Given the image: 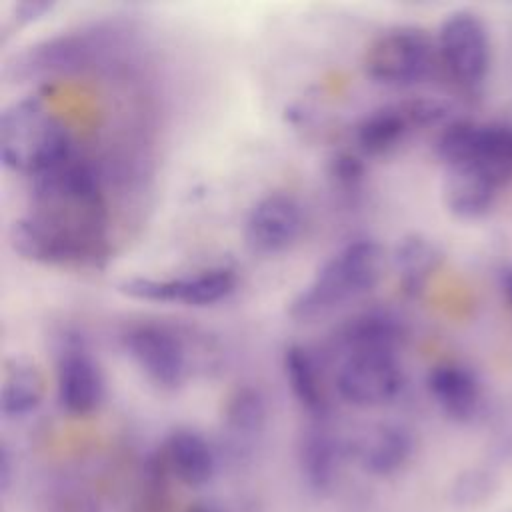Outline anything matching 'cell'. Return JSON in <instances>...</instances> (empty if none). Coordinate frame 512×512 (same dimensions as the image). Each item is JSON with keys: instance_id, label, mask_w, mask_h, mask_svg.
Segmentation results:
<instances>
[{"instance_id": "7a4b0ae2", "label": "cell", "mask_w": 512, "mask_h": 512, "mask_svg": "<svg viewBox=\"0 0 512 512\" xmlns=\"http://www.w3.org/2000/svg\"><path fill=\"white\" fill-rule=\"evenodd\" d=\"M74 152L70 130L40 94H26L2 110L0 158L8 170L32 180Z\"/></svg>"}, {"instance_id": "7c38bea8", "label": "cell", "mask_w": 512, "mask_h": 512, "mask_svg": "<svg viewBox=\"0 0 512 512\" xmlns=\"http://www.w3.org/2000/svg\"><path fill=\"white\" fill-rule=\"evenodd\" d=\"M404 338L400 318L386 308H368L346 318L332 336L334 352L340 356L354 352H398Z\"/></svg>"}, {"instance_id": "9a60e30c", "label": "cell", "mask_w": 512, "mask_h": 512, "mask_svg": "<svg viewBox=\"0 0 512 512\" xmlns=\"http://www.w3.org/2000/svg\"><path fill=\"white\" fill-rule=\"evenodd\" d=\"M346 448L338 434L316 422L306 428L298 442V466L304 482L314 492H328L340 476Z\"/></svg>"}, {"instance_id": "8fae6325", "label": "cell", "mask_w": 512, "mask_h": 512, "mask_svg": "<svg viewBox=\"0 0 512 512\" xmlns=\"http://www.w3.org/2000/svg\"><path fill=\"white\" fill-rule=\"evenodd\" d=\"M304 214L298 198L288 192H268L260 196L246 214L244 240L252 252L280 254L302 234Z\"/></svg>"}, {"instance_id": "8992f818", "label": "cell", "mask_w": 512, "mask_h": 512, "mask_svg": "<svg viewBox=\"0 0 512 512\" xmlns=\"http://www.w3.org/2000/svg\"><path fill=\"white\" fill-rule=\"evenodd\" d=\"M446 120V104L434 98H410L382 104L358 120L354 140L362 154L382 156L398 148L412 130L434 124L444 126Z\"/></svg>"}, {"instance_id": "cb8c5ba5", "label": "cell", "mask_w": 512, "mask_h": 512, "mask_svg": "<svg viewBox=\"0 0 512 512\" xmlns=\"http://www.w3.org/2000/svg\"><path fill=\"white\" fill-rule=\"evenodd\" d=\"M364 174H366L364 162L354 152L342 150V152L334 154L330 160V178L334 180V184L338 188H342L346 192L356 190L362 184Z\"/></svg>"}, {"instance_id": "603a6c76", "label": "cell", "mask_w": 512, "mask_h": 512, "mask_svg": "<svg viewBox=\"0 0 512 512\" xmlns=\"http://www.w3.org/2000/svg\"><path fill=\"white\" fill-rule=\"evenodd\" d=\"M446 206L460 218L482 216L494 202L496 188L490 180L470 168H446Z\"/></svg>"}, {"instance_id": "7402d4cb", "label": "cell", "mask_w": 512, "mask_h": 512, "mask_svg": "<svg viewBox=\"0 0 512 512\" xmlns=\"http://www.w3.org/2000/svg\"><path fill=\"white\" fill-rule=\"evenodd\" d=\"M440 260L442 254L430 238L422 234L404 236L392 252V266L400 288L410 296L420 294L432 274L438 270Z\"/></svg>"}, {"instance_id": "44dd1931", "label": "cell", "mask_w": 512, "mask_h": 512, "mask_svg": "<svg viewBox=\"0 0 512 512\" xmlns=\"http://www.w3.org/2000/svg\"><path fill=\"white\" fill-rule=\"evenodd\" d=\"M282 374L294 400L314 418H322L328 406L322 372L316 356L304 344L292 342L282 352Z\"/></svg>"}, {"instance_id": "d4e9b609", "label": "cell", "mask_w": 512, "mask_h": 512, "mask_svg": "<svg viewBox=\"0 0 512 512\" xmlns=\"http://www.w3.org/2000/svg\"><path fill=\"white\" fill-rule=\"evenodd\" d=\"M54 6H56L54 0H18L10 8V24L28 26L32 22H38L46 14H50Z\"/></svg>"}, {"instance_id": "4316f807", "label": "cell", "mask_w": 512, "mask_h": 512, "mask_svg": "<svg viewBox=\"0 0 512 512\" xmlns=\"http://www.w3.org/2000/svg\"><path fill=\"white\" fill-rule=\"evenodd\" d=\"M190 512H216V510H210V508H194Z\"/></svg>"}, {"instance_id": "e0dca14e", "label": "cell", "mask_w": 512, "mask_h": 512, "mask_svg": "<svg viewBox=\"0 0 512 512\" xmlns=\"http://www.w3.org/2000/svg\"><path fill=\"white\" fill-rule=\"evenodd\" d=\"M90 48L92 46L86 34H62L46 38L14 56V64H10V70L18 78L66 72L82 66V62L90 54Z\"/></svg>"}, {"instance_id": "5b68a950", "label": "cell", "mask_w": 512, "mask_h": 512, "mask_svg": "<svg viewBox=\"0 0 512 512\" xmlns=\"http://www.w3.org/2000/svg\"><path fill=\"white\" fill-rule=\"evenodd\" d=\"M120 344L140 374L160 390L180 388L190 374L188 346L182 336L158 322H136L124 328Z\"/></svg>"}, {"instance_id": "6da1fadb", "label": "cell", "mask_w": 512, "mask_h": 512, "mask_svg": "<svg viewBox=\"0 0 512 512\" xmlns=\"http://www.w3.org/2000/svg\"><path fill=\"white\" fill-rule=\"evenodd\" d=\"M30 210L10 228L12 250L42 266H94L106 258V200L96 168L78 152L30 180Z\"/></svg>"}, {"instance_id": "484cf974", "label": "cell", "mask_w": 512, "mask_h": 512, "mask_svg": "<svg viewBox=\"0 0 512 512\" xmlns=\"http://www.w3.org/2000/svg\"><path fill=\"white\" fill-rule=\"evenodd\" d=\"M504 288H506V294H508V298H510V302H512V272H508V274L504 276Z\"/></svg>"}, {"instance_id": "2e32d148", "label": "cell", "mask_w": 512, "mask_h": 512, "mask_svg": "<svg viewBox=\"0 0 512 512\" xmlns=\"http://www.w3.org/2000/svg\"><path fill=\"white\" fill-rule=\"evenodd\" d=\"M268 404L260 388L242 384L234 388L222 410V430L234 454H244L254 448L266 430Z\"/></svg>"}, {"instance_id": "5bb4252c", "label": "cell", "mask_w": 512, "mask_h": 512, "mask_svg": "<svg viewBox=\"0 0 512 512\" xmlns=\"http://www.w3.org/2000/svg\"><path fill=\"white\" fill-rule=\"evenodd\" d=\"M168 470L188 488H202L216 476L218 456L210 440L194 428H174L164 440Z\"/></svg>"}, {"instance_id": "30bf717a", "label": "cell", "mask_w": 512, "mask_h": 512, "mask_svg": "<svg viewBox=\"0 0 512 512\" xmlns=\"http://www.w3.org/2000/svg\"><path fill=\"white\" fill-rule=\"evenodd\" d=\"M56 398L64 412L88 416L104 400L106 382L98 360L78 338H68L56 356Z\"/></svg>"}, {"instance_id": "277c9868", "label": "cell", "mask_w": 512, "mask_h": 512, "mask_svg": "<svg viewBox=\"0 0 512 512\" xmlns=\"http://www.w3.org/2000/svg\"><path fill=\"white\" fill-rule=\"evenodd\" d=\"M438 58L436 40L418 26H390L376 34L362 56L364 74L390 88H406L430 76Z\"/></svg>"}, {"instance_id": "ba28073f", "label": "cell", "mask_w": 512, "mask_h": 512, "mask_svg": "<svg viewBox=\"0 0 512 512\" xmlns=\"http://www.w3.org/2000/svg\"><path fill=\"white\" fill-rule=\"evenodd\" d=\"M438 60L448 76L466 90L482 84L490 64V40L484 22L468 10L448 14L436 36Z\"/></svg>"}, {"instance_id": "52a82bcc", "label": "cell", "mask_w": 512, "mask_h": 512, "mask_svg": "<svg viewBox=\"0 0 512 512\" xmlns=\"http://www.w3.org/2000/svg\"><path fill=\"white\" fill-rule=\"evenodd\" d=\"M238 286L236 270L230 266H212L182 276H132L118 284V292L144 302L212 306L226 300Z\"/></svg>"}, {"instance_id": "9c48e42d", "label": "cell", "mask_w": 512, "mask_h": 512, "mask_svg": "<svg viewBox=\"0 0 512 512\" xmlns=\"http://www.w3.org/2000/svg\"><path fill=\"white\" fill-rule=\"evenodd\" d=\"M404 386L396 352H354L340 356L334 388L356 408H376L392 402Z\"/></svg>"}, {"instance_id": "d6986e66", "label": "cell", "mask_w": 512, "mask_h": 512, "mask_svg": "<svg viewBox=\"0 0 512 512\" xmlns=\"http://www.w3.org/2000/svg\"><path fill=\"white\" fill-rule=\"evenodd\" d=\"M428 390L436 404L454 420H468L476 414L482 398L478 376L456 362L438 364L428 374Z\"/></svg>"}, {"instance_id": "4fadbf2b", "label": "cell", "mask_w": 512, "mask_h": 512, "mask_svg": "<svg viewBox=\"0 0 512 512\" xmlns=\"http://www.w3.org/2000/svg\"><path fill=\"white\" fill-rule=\"evenodd\" d=\"M414 452L412 434L392 422L368 426L354 444L360 468L376 478H390L406 468Z\"/></svg>"}, {"instance_id": "3957f363", "label": "cell", "mask_w": 512, "mask_h": 512, "mask_svg": "<svg viewBox=\"0 0 512 512\" xmlns=\"http://www.w3.org/2000/svg\"><path fill=\"white\" fill-rule=\"evenodd\" d=\"M384 270L382 246L356 238L330 254L288 304L296 322H310L368 294Z\"/></svg>"}, {"instance_id": "ffe728a7", "label": "cell", "mask_w": 512, "mask_h": 512, "mask_svg": "<svg viewBox=\"0 0 512 512\" xmlns=\"http://www.w3.org/2000/svg\"><path fill=\"white\" fill-rule=\"evenodd\" d=\"M46 378L42 368L26 356H12L2 374L0 410L6 418H24L44 400Z\"/></svg>"}, {"instance_id": "ac0fdd59", "label": "cell", "mask_w": 512, "mask_h": 512, "mask_svg": "<svg viewBox=\"0 0 512 512\" xmlns=\"http://www.w3.org/2000/svg\"><path fill=\"white\" fill-rule=\"evenodd\" d=\"M452 168H470L494 186L512 176V126L502 122L476 124L466 160Z\"/></svg>"}]
</instances>
